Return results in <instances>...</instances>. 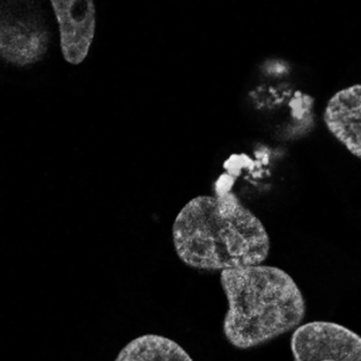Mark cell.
I'll use <instances>...</instances> for the list:
<instances>
[{
  "mask_svg": "<svg viewBox=\"0 0 361 361\" xmlns=\"http://www.w3.org/2000/svg\"><path fill=\"white\" fill-rule=\"evenodd\" d=\"M114 361H193L176 342L157 334H145L128 343Z\"/></svg>",
  "mask_w": 361,
  "mask_h": 361,
  "instance_id": "cell-7",
  "label": "cell"
},
{
  "mask_svg": "<svg viewBox=\"0 0 361 361\" xmlns=\"http://www.w3.org/2000/svg\"><path fill=\"white\" fill-rule=\"evenodd\" d=\"M324 121L329 132L361 159V84L335 93L327 102Z\"/></svg>",
  "mask_w": 361,
  "mask_h": 361,
  "instance_id": "cell-6",
  "label": "cell"
},
{
  "mask_svg": "<svg viewBox=\"0 0 361 361\" xmlns=\"http://www.w3.org/2000/svg\"><path fill=\"white\" fill-rule=\"evenodd\" d=\"M281 87L270 83L259 84L248 93L251 105L258 111H268L276 108L283 99Z\"/></svg>",
  "mask_w": 361,
  "mask_h": 361,
  "instance_id": "cell-8",
  "label": "cell"
},
{
  "mask_svg": "<svg viewBox=\"0 0 361 361\" xmlns=\"http://www.w3.org/2000/svg\"><path fill=\"white\" fill-rule=\"evenodd\" d=\"M220 282L228 301L223 331L236 348L265 343L304 318L302 294L279 267L259 264L226 269L221 271Z\"/></svg>",
  "mask_w": 361,
  "mask_h": 361,
  "instance_id": "cell-2",
  "label": "cell"
},
{
  "mask_svg": "<svg viewBox=\"0 0 361 361\" xmlns=\"http://www.w3.org/2000/svg\"><path fill=\"white\" fill-rule=\"evenodd\" d=\"M51 42L44 16L34 1H2L0 6V55L23 68L42 61Z\"/></svg>",
  "mask_w": 361,
  "mask_h": 361,
  "instance_id": "cell-3",
  "label": "cell"
},
{
  "mask_svg": "<svg viewBox=\"0 0 361 361\" xmlns=\"http://www.w3.org/2000/svg\"><path fill=\"white\" fill-rule=\"evenodd\" d=\"M294 361H361V337L330 322H312L295 329L290 341Z\"/></svg>",
  "mask_w": 361,
  "mask_h": 361,
  "instance_id": "cell-4",
  "label": "cell"
},
{
  "mask_svg": "<svg viewBox=\"0 0 361 361\" xmlns=\"http://www.w3.org/2000/svg\"><path fill=\"white\" fill-rule=\"evenodd\" d=\"M172 240L187 266L207 271L262 264L270 240L259 218L231 190L199 195L176 215Z\"/></svg>",
  "mask_w": 361,
  "mask_h": 361,
  "instance_id": "cell-1",
  "label": "cell"
},
{
  "mask_svg": "<svg viewBox=\"0 0 361 361\" xmlns=\"http://www.w3.org/2000/svg\"><path fill=\"white\" fill-rule=\"evenodd\" d=\"M50 4L59 26L62 56L68 63L78 65L88 55L94 37L95 5L86 0H54Z\"/></svg>",
  "mask_w": 361,
  "mask_h": 361,
  "instance_id": "cell-5",
  "label": "cell"
}]
</instances>
